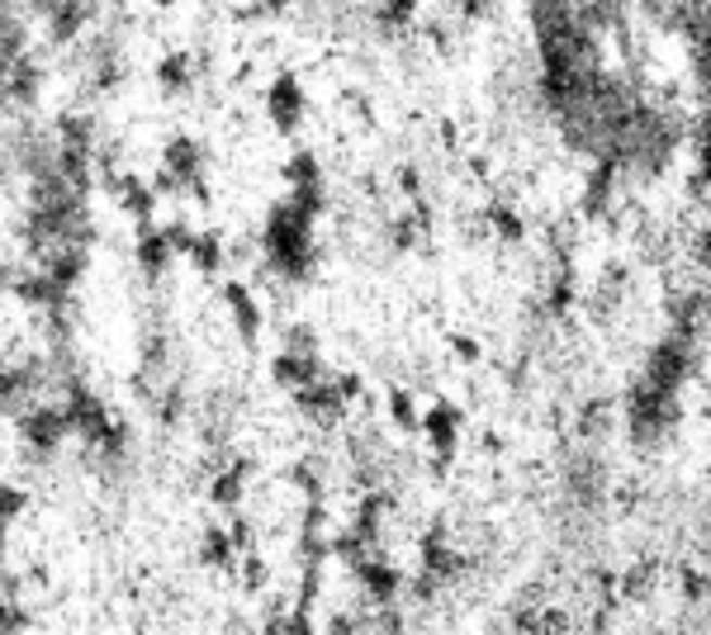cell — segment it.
Instances as JSON below:
<instances>
[{
    "instance_id": "6da1fadb",
    "label": "cell",
    "mask_w": 711,
    "mask_h": 635,
    "mask_svg": "<svg viewBox=\"0 0 711 635\" xmlns=\"http://www.w3.org/2000/svg\"><path fill=\"white\" fill-rule=\"evenodd\" d=\"M304 114H308V96H304L300 76L280 72L276 81L266 86V119H270V128H276V134H300Z\"/></svg>"
},
{
    "instance_id": "7a4b0ae2",
    "label": "cell",
    "mask_w": 711,
    "mask_h": 635,
    "mask_svg": "<svg viewBox=\"0 0 711 635\" xmlns=\"http://www.w3.org/2000/svg\"><path fill=\"white\" fill-rule=\"evenodd\" d=\"M162 176L172 180L176 190L204 180V142L190 138V134H172L162 142Z\"/></svg>"
},
{
    "instance_id": "3957f363",
    "label": "cell",
    "mask_w": 711,
    "mask_h": 635,
    "mask_svg": "<svg viewBox=\"0 0 711 635\" xmlns=\"http://www.w3.org/2000/svg\"><path fill=\"white\" fill-rule=\"evenodd\" d=\"M200 72H204V62L195 53H162V62H157L162 96H186V90H195Z\"/></svg>"
},
{
    "instance_id": "277c9868",
    "label": "cell",
    "mask_w": 711,
    "mask_h": 635,
    "mask_svg": "<svg viewBox=\"0 0 711 635\" xmlns=\"http://www.w3.org/2000/svg\"><path fill=\"white\" fill-rule=\"evenodd\" d=\"M370 15H374L380 29H390V34L412 29V20H418V0H374Z\"/></svg>"
},
{
    "instance_id": "5b68a950",
    "label": "cell",
    "mask_w": 711,
    "mask_h": 635,
    "mask_svg": "<svg viewBox=\"0 0 711 635\" xmlns=\"http://www.w3.org/2000/svg\"><path fill=\"white\" fill-rule=\"evenodd\" d=\"M280 176H284V186H290V190H300V186H322V172H318V157H314V152H294V157L280 166Z\"/></svg>"
},
{
    "instance_id": "8992f818",
    "label": "cell",
    "mask_w": 711,
    "mask_h": 635,
    "mask_svg": "<svg viewBox=\"0 0 711 635\" xmlns=\"http://www.w3.org/2000/svg\"><path fill=\"white\" fill-rule=\"evenodd\" d=\"M152 5H162V10H172V5H176V0H152Z\"/></svg>"
}]
</instances>
